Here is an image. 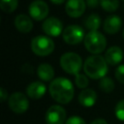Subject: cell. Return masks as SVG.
Listing matches in <instances>:
<instances>
[{"label":"cell","mask_w":124,"mask_h":124,"mask_svg":"<svg viewBox=\"0 0 124 124\" xmlns=\"http://www.w3.org/2000/svg\"><path fill=\"white\" fill-rule=\"evenodd\" d=\"M114 76H115V78L117 79V81H119L120 83L124 84V64L119 65L115 69Z\"/></svg>","instance_id":"24"},{"label":"cell","mask_w":124,"mask_h":124,"mask_svg":"<svg viewBox=\"0 0 124 124\" xmlns=\"http://www.w3.org/2000/svg\"><path fill=\"white\" fill-rule=\"evenodd\" d=\"M62 38L64 42L68 45H71V46L78 45L79 43L84 41V38H85L84 30L79 25L71 24L64 28L62 33Z\"/></svg>","instance_id":"6"},{"label":"cell","mask_w":124,"mask_h":124,"mask_svg":"<svg viewBox=\"0 0 124 124\" xmlns=\"http://www.w3.org/2000/svg\"><path fill=\"white\" fill-rule=\"evenodd\" d=\"M66 0H50L51 3L55 4V5H61L62 3H64Z\"/></svg>","instance_id":"29"},{"label":"cell","mask_w":124,"mask_h":124,"mask_svg":"<svg viewBox=\"0 0 124 124\" xmlns=\"http://www.w3.org/2000/svg\"><path fill=\"white\" fill-rule=\"evenodd\" d=\"M105 59L108 65L114 66L119 64L123 59V51L121 47L117 46H112L108 47L105 53Z\"/></svg>","instance_id":"14"},{"label":"cell","mask_w":124,"mask_h":124,"mask_svg":"<svg viewBox=\"0 0 124 124\" xmlns=\"http://www.w3.org/2000/svg\"><path fill=\"white\" fill-rule=\"evenodd\" d=\"M37 76L43 81H51L54 77V70L50 64L42 63L37 68Z\"/></svg>","instance_id":"17"},{"label":"cell","mask_w":124,"mask_h":124,"mask_svg":"<svg viewBox=\"0 0 124 124\" xmlns=\"http://www.w3.org/2000/svg\"><path fill=\"white\" fill-rule=\"evenodd\" d=\"M60 67L67 74L78 75L82 68V59L76 52H66L61 55L59 61Z\"/></svg>","instance_id":"4"},{"label":"cell","mask_w":124,"mask_h":124,"mask_svg":"<svg viewBox=\"0 0 124 124\" xmlns=\"http://www.w3.org/2000/svg\"><path fill=\"white\" fill-rule=\"evenodd\" d=\"M66 116V110L62 106L53 105L47 108L45 119L46 124H64Z\"/></svg>","instance_id":"8"},{"label":"cell","mask_w":124,"mask_h":124,"mask_svg":"<svg viewBox=\"0 0 124 124\" xmlns=\"http://www.w3.org/2000/svg\"><path fill=\"white\" fill-rule=\"evenodd\" d=\"M97 101V93L90 88H85L78 94V103L85 108H91Z\"/></svg>","instance_id":"16"},{"label":"cell","mask_w":124,"mask_h":124,"mask_svg":"<svg viewBox=\"0 0 124 124\" xmlns=\"http://www.w3.org/2000/svg\"><path fill=\"white\" fill-rule=\"evenodd\" d=\"M108 63L105 57L101 55H91L83 63L84 74L93 79H101L108 73Z\"/></svg>","instance_id":"2"},{"label":"cell","mask_w":124,"mask_h":124,"mask_svg":"<svg viewBox=\"0 0 124 124\" xmlns=\"http://www.w3.org/2000/svg\"><path fill=\"white\" fill-rule=\"evenodd\" d=\"M31 50L38 56H47L54 50L55 45L52 39L48 36L39 35L32 39L31 44Z\"/></svg>","instance_id":"5"},{"label":"cell","mask_w":124,"mask_h":124,"mask_svg":"<svg viewBox=\"0 0 124 124\" xmlns=\"http://www.w3.org/2000/svg\"><path fill=\"white\" fill-rule=\"evenodd\" d=\"M48 92L51 98L62 105L70 103L75 95V89L70 79L66 78H56L50 81L48 86Z\"/></svg>","instance_id":"1"},{"label":"cell","mask_w":124,"mask_h":124,"mask_svg":"<svg viewBox=\"0 0 124 124\" xmlns=\"http://www.w3.org/2000/svg\"><path fill=\"white\" fill-rule=\"evenodd\" d=\"M99 87L100 89L105 93H110L114 89V81L108 77H105L100 79L99 81Z\"/></svg>","instance_id":"20"},{"label":"cell","mask_w":124,"mask_h":124,"mask_svg":"<svg viewBox=\"0 0 124 124\" xmlns=\"http://www.w3.org/2000/svg\"><path fill=\"white\" fill-rule=\"evenodd\" d=\"M123 1H124V0H123Z\"/></svg>","instance_id":"31"},{"label":"cell","mask_w":124,"mask_h":124,"mask_svg":"<svg viewBox=\"0 0 124 124\" xmlns=\"http://www.w3.org/2000/svg\"><path fill=\"white\" fill-rule=\"evenodd\" d=\"M46 91V87L43 81H33L26 87V94L30 99H41Z\"/></svg>","instance_id":"13"},{"label":"cell","mask_w":124,"mask_h":124,"mask_svg":"<svg viewBox=\"0 0 124 124\" xmlns=\"http://www.w3.org/2000/svg\"><path fill=\"white\" fill-rule=\"evenodd\" d=\"M10 96H8V91L4 88V87H1L0 88V101L3 103L5 102L7 99H9Z\"/></svg>","instance_id":"26"},{"label":"cell","mask_w":124,"mask_h":124,"mask_svg":"<svg viewBox=\"0 0 124 124\" xmlns=\"http://www.w3.org/2000/svg\"><path fill=\"white\" fill-rule=\"evenodd\" d=\"M99 3H100V0H86V5L91 9L98 7Z\"/></svg>","instance_id":"27"},{"label":"cell","mask_w":124,"mask_h":124,"mask_svg":"<svg viewBox=\"0 0 124 124\" xmlns=\"http://www.w3.org/2000/svg\"><path fill=\"white\" fill-rule=\"evenodd\" d=\"M84 27L89 31H98L101 26V17L96 14H91L84 19Z\"/></svg>","instance_id":"18"},{"label":"cell","mask_w":124,"mask_h":124,"mask_svg":"<svg viewBox=\"0 0 124 124\" xmlns=\"http://www.w3.org/2000/svg\"><path fill=\"white\" fill-rule=\"evenodd\" d=\"M14 24L16 28L21 33H29L33 29V22L31 17L24 14L17 15L15 18Z\"/></svg>","instance_id":"15"},{"label":"cell","mask_w":124,"mask_h":124,"mask_svg":"<svg viewBox=\"0 0 124 124\" xmlns=\"http://www.w3.org/2000/svg\"><path fill=\"white\" fill-rule=\"evenodd\" d=\"M84 46L88 52L98 55L106 49L107 39L99 31H89L84 38Z\"/></svg>","instance_id":"3"},{"label":"cell","mask_w":124,"mask_h":124,"mask_svg":"<svg viewBox=\"0 0 124 124\" xmlns=\"http://www.w3.org/2000/svg\"><path fill=\"white\" fill-rule=\"evenodd\" d=\"M75 82L76 85L80 89H85L88 86L89 80L86 75L84 74H78L75 76Z\"/></svg>","instance_id":"22"},{"label":"cell","mask_w":124,"mask_h":124,"mask_svg":"<svg viewBox=\"0 0 124 124\" xmlns=\"http://www.w3.org/2000/svg\"><path fill=\"white\" fill-rule=\"evenodd\" d=\"M114 113L118 120L124 121V99L120 100L116 104L115 108H114Z\"/></svg>","instance_id":"23"},{"label":"cell","mask_w":124,"mask_h":124,"mask_svg":"<svg viewBox=\"0 0 124 124\" xmlns=\"http://www.w3.org/2000/svg\"><path fill=\"white\" fill-rule=\"evenodd\" d=\"M100 5L104 11L113 13L119 7V0H100Z\"/></svg>","instance_id":"21"},{"label":"cell","mask_w":124,"mask_h":124,"mask_svg":"<svg viewBox=\"0 0 124 124\" xmlns=\"http://www.w3.org/2000/svg\"><path fill=\"white\" fill-rule=\"evenodd\" d=\"M121 26H122V20H121L120 16H118L116 15L108 16L105 19L104 24H103V28H104L105 32L108 34H110V35L116 34L121 29Z\"/></svg>","instance_id":"12"},{"label":"cell","mask_w":124,"mask_h":124,"mask_svg":"<svg viewBox=\"0 0 124 124\" xmlns=\"http://www.w3.org/2000/svg\"><path fill=\"white\" fill-rule=\"evenodd\" d=\"M123 38H124V30H123Z\"/></svg>","instance_id":"30"},{"label":"cell","mask_w":124,"mask_h":124,"mask_svg":"<svg viewBox=\"0 0 124 124\" xmlns=\"http://www.w3.org/2000/svg\"><path fill=\"white\" fill-rule=\"evenodd\" d=\"M90 124H108V122L104 118H97V119L93 120Z\"/></svg>","instance_id":"28"},{"label":"cell","mask_w":124,"mask_h":124,"mask_svg":"<svg viewBox=\"0 0 124 124\" xmlns=\"http://www.w3.org/2000/svg\"><path fill=\"white\" fill-rule=\"evenodd\" d=\"M8 104L12 111L16 114L24 113L29 108V101L27 97L21 92H15L10 95Z\"/></svg>","instance_id":"7"},{"label":"cell","mask_w":124,"mask_h":124,"mask_svg":"<svg viewBox=\"0 0 124 124\" xmlns=\"http://www.w3.org/2000/svg\"><path fill=\"white\" fill-rule=\"evenodd\" d=\"M86 4L84 0H67L65 5L66 14L70 17H79L85 12Z\"/></svg>","instance_id":"11"},{"label":"cell","mask_w":124,"mask_h":124,"mask_svg":"<svg viewBox=\"0 0 124 124\" xmlns=\"http://www.w3.org/2000/svg\"><path fill=\"white\" fill-rule=\"evenodd\" d=\"M42 29L48 37H58L61 33H63L64 30L62 21L54 16L46 18L42 24Z\"/></svg>","instance_id":"9"},{"label":"cell","mask_w":124,"mask_h":124,"mask_svg":"<svg viewBox=\"0 0 124 124\" xmlns=\"http://www.w3.org/2000/svg\"><path fill=\"white\" fill-rule=\"evenodd\" d=\"M28 13L32 19L40 21L46 18L48 15V6L43 0H35L29 5Z\"/></svg>","instance_id":"10"},{"label":"cell","mask_w":124,"mask_h":124,"mask_svg":"<svg viewBox=\"0 0 124 124\" xmlns=\"http://www.w3.org/2000/svg\"><path fill=\"white\" fill-rule=\"evenodd\" d=\"M65 124H86V123H85V120L82 117L74 115V116L69 117L66 120V123Z\"/></svg>","instance_id":"25"},{"label":"cell","mask_w":124,"mask_h":124,"mask_svg":"<svg viewBox=\"0 0 124 124\" xmlns=\"http://www.w3.org/2000/svg\"><path fill=\"white\" fill-rule=\"evenodd\" d=\"M18 0H0V8L4 13L12 14L16 10Z\"/></svg>","instance_id":"19"}]
</instances>
